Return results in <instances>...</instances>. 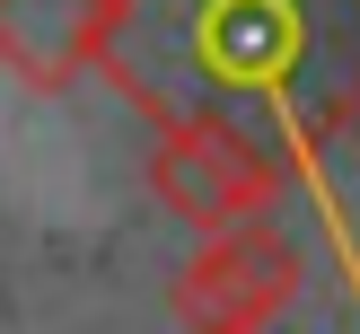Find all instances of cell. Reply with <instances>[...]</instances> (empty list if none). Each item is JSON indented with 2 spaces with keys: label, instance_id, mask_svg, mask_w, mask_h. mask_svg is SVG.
<instances>
[{
  "label": "cell",
  "instance_id": "7a4b0ae2",
  "mask_svg": "<svg viewBox=\"0 0 360 334\" xmlns=\"http://www.w3.org/2000/svg\"><path fill=\"white\" fill-rule=\"evenodd\" d=\"M299 281H308V255L281 229L238 220V229H202V255L176 273L167 308L185 326H273L299 299Z\"/></svg>",
  "mask_w": 360,
  "mask_h": 334
},
{
  "label": "cell",
  "instance_id": "6da1fadb",
  "mask_svg": "<svg viewBox=\"0 0 360 334\" xmlns=\"http://www.w3.org/2000/svg\"><path fill=\"white\" fill-rule=\"evenodd\" d=\"M281 158L264 150V141H246L238 123H176V132H158L150 150V193L176 211L185 229H238V220H264V211L281 203Z\"/></svg>",
  "mask_w": 360,
  "mask_h": 334
},
{
  "label": "cell",
  "instance_id": "3957f363",
  "mask_svg": "<svg viewBox=\"0 0 360 334\" xmlns=\"http://www.w3.org/2000/svg\"><path fill=\"white\" fill-rule=\"evenodd\" d=\"M123 0H0V70L18 88H70L115 44Z\"/></svg>",
  "mask_w": 360,
  "mask_h": 334
}]
</instances>
